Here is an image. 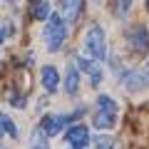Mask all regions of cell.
<instances>
[{
  "label": "cell",
  "mask_w": 149,
  "mask_h": 149,
  "mask_svg": "<svg viewBox=\"0 0 149 149\" xmlns=\"http://www.w3.org/2000/svg\"><path fill=\"white\" fill-rule=\"evenodd\" d=\"M144 72H147V77H149V62H147V70H144Z\"/></svg>",
  "instance_id": "20"
},
{
  "label": "cell",
  "mask_w": 149,
  "mask_h": 149,
  "mask_svg": "<svg viewBox=\"0 0 149 149\" xmlns=\"http://www.w3.org/2000/svg\"><path fill=\"white\" fill-rule=\"evenodd\" d=\"M50 15H52V8H50L47 0H35L32 3V17L35 20H47Z\"/></svg>",
  "instance_id": "11"
},
{
  "label": "cell",
  "mask_w": 149,
  "mask_h": 149,
  "mask_svg": "<svg viewBox=\"0 0 149 149\" xmlns=\"http://www.w3.org/2000/svg\"><path fill=\"white\" fill-rule=\"evenodd\" d=\"M72 122V114H47V117L42 119V129L47 137H55V134L62 132L65 124Z\"/></svg>",
  "instance_id": "7"
},
{
  "label": "cell",
  "mask_w": 149,
  "mask_h": 149,
  "mask_svg": "<svg viewBox=\"0 0 149 149\" xmlns=\"http://www.w3.org/2000/svg\"><path fill=\"white\" fill-rule=\"evenodd\" d=\"M92 144H95V149H112L114 147V139L107 137V134H100V137L92 139Z\"/></svg>",
  "instance_id": "16"
},
{
  "label": "cell",
  "mask_w": 149,
  "mask_h": 149,
  "mask_svg": "<svg viewBox=\"0 0 149 149\" xmlns=\"http://www.w3.org/2000/svg\"><path fill=\"white\" fill-rule=\"evenodd\" d=\"M127 40H129V47H132L137 55H144L149 50V30L144 25H134L132 30H129Z\"/></svg>",
  "instance_id": "4"
},
{
  "label": "cell",
  "mask_w": 149,
  "mask_h": 149,
  "mask_svg": "<svg viewBox=\"0 0 149 149\" xmlns=\"http://www.w3.org/2000/svg\"><path fill=\"white\" fill-rule=\"evenodd\" d=\"M42 87L47 92H57V87H60V72L52 65H45L42 67Z\"/></svg>",
  "instance_id": "9"
},
{
  "label": "cell",
  "mask_w": 149,
  "mask_h": 149,
  "mask_svg": "<svg viewBox=\"0 0 149 149\" xmlns=\"http://www.w3.org/2000/svg\"><path fill=\"white\" fill-rule=\"evenodd\" d=\"M65 142H67L72 149H85L87 144H92L90 129H87L85 124H74V127L67 129V134H65Z\"/></svg>",
  "instance_id": "3"
},
{
  "label": "cell",
  "mask_w": 149,
  "mask_h": 149,
  "mask_svg": "<svg viewBox=\"0 0 149 149\" xmlns=\"http://www.w3.org/2000/svg\"><path fill=\"white\" fill-rule=\"evenodd\" d=\"M114 124H117V114H112V112H97V117H95L97 129H112Z\"/></svg>",
  "instance_id": "12"
},
{
  "label": "cell",
  "mask_w": 149,
  "mask_h": 149,
  "mask_svg": "<svg viewBox=\"0 0 149 149\" xmlns=\"http://www.w3.org/2000/svg\"><path fill=\"white\" fill-rule=\"evenodd\" d=\"M85 47H87V52H90V57L100 60V62L107 57V37H104V30H102L100 25H92L90 30H87Z\"/></svg>",
  "instance_id": "2"
},
{
  "label": "cell",
  "mask_w": 149,
  "mask_h": 149,
  "mask_svg": "<svg viewBox=\"0 0 149 149\" xmlns=\"http://www.w3.org/2000/svg\"><path fill=\"white\" fill-rule=\"evenodd\" d=\"M60 8H62V17L67 22H77L82 13V0H60Z\"/></svg>",
  "instance_id": "8"
},
{
  "label": "cell",
  "mask_w": 149,
  "mask_h": 149,
  "mask_svg": "<svg viewBox=\"0 0 149 149\" xmlns=\"http://www.w3.org/2000/svg\"><path fill=\"white\" fill-rule=\"evenodd\" d=\"M30 149H50L45 129H35V134H32V139H30Z\"/></svg>",
  "instance_id": "14"
},
{
  "label": "cell",
  "mask_w": 149,
  "mask_h": 149,
  "mask_svg": "<svg viewBox=\"0 0 149 149\" xmlns=\"http://www.w3.org/2000/svg\"><path fill=\"white\" fill-rule=\"evenodd\" d=\"M42 40H45L50 52L62 50L65 40H67V20L62 15H50L45 20V27H42Z\"/></svg>",
  "instance_id": "1"
},
{
  "label": "cell",
  "mask_w": 149,
  "mask_h": 149,
  "mask_svg": "<svg viewBox=\"0 0 149 149\" xmlns=\"http://www.w3.org/2000/svg\"><path fill=\"white\" fill-rule=\"evenodd\" d=\"M129 5H132V0H117V13L124 15V13L129 10Z\"/></svg>",
  "instance_id": "18"
},
{
  "label": "cell",
  "mask_w": 149,
  "mask_h": 149,
  "mask_svg": "<svg viewBox=\"0 0 149 149\" xmlns=\"http://www.w3.org/2000/svg\"><path fill=\"white\" fill-rule=\"evenodd\" d=\"M5 132L8 137H17V129H15V124H13V119L8 117V114H0V134Z\"/></svg>",
  "instance_id": "15"
},
{
  "label": "cell",
  "mask_w": 149,
  "mask_h": 149,
  "mask_svg": "<svg viewBox=\"0 0 149 149\" xmlns=\"http://www.w3.org/2000/svg\"><path fill=\"white\" fill-rule=\"evenodd\" d=\"M74 60H77V67H80L82 72L90 77L92 85H95V87L100 85V82H102V67H100V60H95V57L90 60V57H82V55H77Z\"/></svg>",
  "instance_id": "5"
},
{
  "label": "cell",
  "mask_w": 149,
  "mask_h": 149,
  "mask_svg": "<svg viewBox=\"0 0 149 149\" xmlns=\"http://www.w3.org/2000/svg\"><path fill=\"white\" fill-rule=\"evenodd\" d=\"M10 104L17 107V109H22V107H25V97H20V95H10Z\"/></svg>",
  "instance_id": "17"
},
{
  "label": "cell",
  "mask_w": 149,
  "mask_h": 149,
  "mask_svg": "<svg viewBox=\"0 0 149 149\" xmlns=\"http://www.w3.org/2000/svg\"><path fill=\"white\" fill-rule=\"evenodd\" d=\"M3 40H5V30H3V27H0V42H3Z\"/></svg>",
  "instance_id": "19"
},
{
  "label": "cell",
  "mask_w": 149,
  "mask_h": 149,
  "mask_svg": "<svg viewBox=\"0 0 149 149\" xmlns=\"http://www.w3.org/2000/svg\"><path fill=\"white\" fill-rule=\"evenodd\" d=\"M77 90H80V72H77V67H67V72H65V92L74 95Z\"/></svg>",
  "instance_id": "10"
},
{
  "label": "cell",
  "mask_w": 149,
  "mask_h": 149,
  "mask_svg": "<svg viewBox=\"0 0 149 149\" xmlns=\"http://www.w3.org/2000/svg\"><path fill=\"white\" fill-rule=\"evenodd\" d=\"M122 85H124V90L137 92V90H142V87L149 85V77L142 70H127V72H122Z\"/></svg>",
  "instance_id": "6"
},
{
  "label": "cell",
  "mask_w": 149,
  "mask_h": 149,
  "mask_svg": "<svg viewBox=\"0 0 149 149\" xmlns=\"http://www.w3.org/2000/svg\"><path fill=\"white\" fill-rule=\"evenodd\" d=\"M97 112H112V114H117V102L112 100L107 95H100L97 97Z\"/></svg>",
  "instance_id": "13"
},
{
  "label": "cell",
  "mask_w": 149,
  "mask_h": 149,
  "mask_svg": "<svg viewBox=\"0 0 149 149\" xmlns=\"http://www.w3.org/2000/svg\"><path fill=\"white\" fill-rule=\"evenodd\" d=\"M147 10H149V0H147Z\"/></svg>",
  "instance_id": "21"
}]
</instances>
